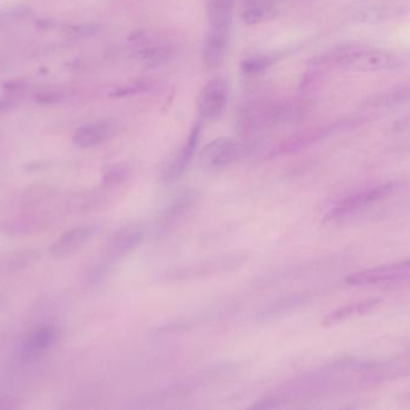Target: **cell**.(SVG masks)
Instances as JSON below:
<instances>
[{
  "instance_id": "cell-1",
  "label": "cell",
  "mask_w": 410,
  "mask_h": 410,
  "mask_svg": "<svg viewBox=\"0 0 410 410\" xmlns=\"http://www.w3.org/2000/svg\"><path fill=\"white\" fill-rule=\"evenodd\" d=\"M319 63H331L342 69L363 73L395 70L402 66L396 53L365 46H342L324 54Z\"/></svg>"
},
{
  "instance_id": "cell-2",
  "label": "cell",
  "mask_w": 410,
  "mask_h": 410,
  "mask_svg": "<svg viewBox=\"0 0 410 410\" xmlns=\"http://www.w3.org/2000/svg\"><path fill=\"white\" fill-rule=\"evenodd\" d=\"M401 188L402 182L393 181L345 197L340 202H337L336 205L332 206L328 214L325 215L324 222H336L340 219L348 218L350 215L365 210L368 206L375 205L380 201L393 197Z\"/></svg>"
},
{
  "instance_id": "cell-3",
  "label": "cell",
  "mask_w": 410,
  "mask_h": 410,
  "mask_svg": "<svg viewBox=\"0 0 410 410\" xmlns=\"http://www.w3.org/2000/svg\"><path fill=\"white\" fill-rule=\"evenodd\" d=\"M258 144L255 142H240L232 139H217L211 144H206L201 151L200 159L204 165L210 169H220L236 162L237 159L247 157L248 154L257 151Z\"/></svg>"
},
{
  "instance_id": "cell-4",
  "label": "cell",
  "mask_w": 410,
  "mask_h": 410,
  "mask_svg": "<svg viewBox=\"0 0 410 410\" xmlns=\"http://www.w3.org/2000/svg\"><path fill=\"white\" fill-rule=\"evenodd\" d=\"M229 101V86L223 79L206 83L197 96V117L201 123L214 122L222 117Z\"/></svg>"
},
{
  "instance_id": "cell-5",
  "label": "cell",
  "mask_w": 410,
  "mask_h": 410,
  "mask_svg": "<svg viewBox=\"0 0 410 410\" xmlns=\"http://www.w3.org/2000/svg\"><path fill=\"white\" fill-rule=\"evenodd\" d=\"M144 238V232L139 227H123L109 241V245L106 248L105 258L92 270L89 278L94 282L100 280L101 277L106 275L109 267L117 261L118 259L122 258L126 254L130 253L132 249H135L140 245L141 241Z\"/></svg>"
},
{
  "instance_id": "cell-6",
  "label": "cell",
  "mask_w": 410,
  "mask_h": 410,
  "mask_svg": "<svg viewBox=\"0 0 410 410\" xmlns=\"http://www.w3.org/2000/svg\"><path fill=\"white\" fill-rule=\"evenodd\" d=\"M409 260L396 262L393 265L374 267L368 270L358 271L347 277L345 283L351 287H366L375 284L402 282L409 277Z\"/></svg>"
},
{
  "instance_id": "cell-7",
  "label": "cell",
  "mask_w": 410,
  "mask_h": 410,
  "mask_svg": "<svg viewBox=\"0 0 410 410\" xmlns=\"http://www.w3.org/2000/svg\"><path fill=\"white\" fill-rule=\"evenodd\" d=\"M201 126H202V123L197 119V122L192 128V131L188 136L183 147L176 155L175 159L172 160L170 166L167 167L165 175H164L165 182H174L187 171L188 166L190 165L192 158L195 157V153L197 151V146H199V141H200Z\"/></svg>"
},
{
  "instance_id": "cell-8",
  "label": "cell",
  "mask_w": 410,
  "mask_h": 410,
  "mask_svg": "<svg viewBox=\"0 0 410 410\" xmlns=\"http://www.w3.org/2000/svg\"><path fill=\"white\" fill-rule=\"evenodd\" d=\"M229 36H230V31L227 29L210 28V31L204 41L202 52H201L202 64L206 69L214 70L222 66L227 54Z\"/></svg>"
},
{
  "instance_id": "cell-9",
  "label": "cell",
  "mask_w": 410,
  "mask_h": 410,
  "mask_svg": "<svg viewBox=\"0 0 410 410\" xmlns=\"http://www.w3.org/2000/svg\"><path fill=\"white\" fill-rule=\"evenodd\" d=\"M98 231V227L93 225L76 227L64 232L50 248V253L56 258L68 257L84 245Z\"/></svg>"
},
{
  "instance_id": "cell-10",
  "label": "cell",
  "mask_w": 410,
  "mask_h": 410,
  "mask_svg": "<svg viewBox=\"0 0 410 410\" xmlns=\"http://www.w3.org/2000/svg\"><path fill=\"white\" fill-rule=\"evenodd\" d=\"M56 338L57 330L52 326H44L36 330L23 342L20 349V360L24 363L34 361L54 343Z\"/></svg>"
},
{
  "instance_id": "cell-11",
  "label": "cell",
  "mask_w": 410,
  "mask_h": 410,
  "mask_svg": "<svg viewBox=\"0 0 410 410\" xmlns=\"http://www.w3.org/2000/svg\"><path fill=\"white\" fill-rule=\"evenodd\" d=\"M195 200H197V192L194 190H187L176 197L175 200L166 207L162 212V217L159 218L158 232L164 234V232L169 231L171 227L179 222V219L192 210Z\"/></svg>"
},
{
  "instance_id": "cell-12",
  "label": "cell",
  "mask_w": 410,
  "mask_h": 410,
  "mask_svg": "<svg viewBox=\"0 0 410 410\" xmlns=\"http://www.w3.org/2000/svg\"><path fill=\"white\" fill-rule=\"evenodd\" d=\"M114 126L109 122L91 123L75 131L73 141L81 149H91L114 135Z\"/></svg>"
},
{
  "instance_id": "cell-13",
  "label": "cell",
  "mask_w": 410,
  "mask_h": 410,
  "mask_svg": "<svg viewBox=\"0 0 410 410\" xmlns=\"http://www.w3.org/2000/svg\"><path fill=\"white\" fill-rule=\"evenodd\" d=\"M380 302H381L380 298H368V300L355 302V303H351V305L340 307L338 310H333L330 314L326 315L323 319L321 325H323V328H331V326H335V325H338V324L344 323V321L349 320V319L367 314L371 310L377 308L380 305Z\"/></svg>"
},
{
  "instance_id": "cell-14",
  "label": "cell",
  "mask_w": 410,
  "mask_h": 410,
  "mask_svg": "<svg viewBox=\"0 0 410 410\" xmlns=\"http://www.w3.org/2000/svg\"><path fill=\"white\" fill-rule=\"evenodd\" d=\"M205 8L210 28L230 31L235 11V0H205Z\"/></svg>"
},
{
  "instance_id": "cell-15",
  "label": "cell",
  "mask_w": 410,
  "mask_h": 410,
  "mask_svg": "<svg viewBox=\"0 0 410 410\" xmlns=\"http://www.w3.org/2000/svg\"><path fill=\"white\" fill-rule=\"evenodd\" d=\"M39 259L40 254L34 249H22L0 254V272L15 273L31 266Z\"/></svg>"
},
{
  "instance_id": "cell-16",
  "label": "cell",
  "mask_w": 410,
  "mask_h": 410,
  "mask_svg": "<svg viewBox=\"0 0 410 410\" xmlns=\"http://www.w3.org/2000/svg\"><path fill=\"white\" fill-rule=\"evenodd\" d=\"M275 9L266 0H249L247 9L241 13V21L245 26H255L275 17Z\"/></svg>"
},
{
  "instance_id": "cell-17",
  "label": "cell",
  "mask_w": 410,
  "mask_h": 410,
  "mask_svg": "<svg viewBox=\"0 0 410 410\" xmlns=\"http://www.w3.org/2000/svg\"><path fill=\"white\" fill-rule=\"evenodd\" d=\"M312 300L310 294H300V295H293V296L287 297L280 301L275 302V305H271L268 308L262 310L260 315L262 319L275 318L277 315L285 314L288 312L296 310L298 307L308 303Z\"/></svg>"
},
{
  "instance_id": "cell-18",
  "label": "cell",
  "mask_w": 410,
  "mask_h": 410,
  "mask_svg": "<svg viewBox=\"0 0 410 410\" xmlns=\"http://www.w3.org/2000/svg\"><path fill=\"white\" fill-rule=\"evenodd\" d=\"M172 57H174V50L167 46L147 48L141 53V61H144V66L149 68L164 66L167 61H170Z\"/></svg>"
},
{
  "instance_id": "cell-19",
  "label": "cell",
  "mask_w": 410,
  "mask_h": 410,
  "mask_svg": "<svg viewBox=\"0 0 410 410\" xmlns=\"http://www.w3.org/2000/svg\"><path fill=\"white\" fill-rule=\"evenodd\" d=\"M272 58L268 56H254V57L245 58L241 63V70L245 75H255L267 69L272 63Z\"/></svg>"
},
{
  "instance_id": "cell-20",
  "label": "cell",
  "mask_w": 410,
  "mask_h": 410,
  "mask_svg": "<svg viewBox=\"0 0 410 410\" xmlns=\"http://www.w3.org/2000/svg\"><path fill=\"white\" fill-rule=\"evenodd\" d=\"M408 100H409V88L408 86H404V87L390 91L383 96V98H378V105H401Z\"/></svg>"
},
{
  "instance_id": "cell-21",
  "label": "cell",
  "mask_w": 410,
  "mask_h": 410,
  "mask_svg": "<svg viewBox=\"0 0 410 410\" xmlns=\"http://www.w3.org/2000/svg\"><path fill=\"white\" fill-rule=\"evenodd\" d=\"M401 11V8H377V9H371L370 11H365V20L372 21V20H377V21H381L385 18L391 17L393 13H398Z\"/></svg>"
},
{
  "instance_id": "cell-22",
  "label": "cell",
  "mask_w": 410,
  "mask_h": 410,
  "mask_svg": "<svg viewBox=\"0 0 410 410\" xmlns=\"http://www.w3.org/2000/svg\"><path fill=\"white\" fill-rule=\"evenodd\" d=\"M149 89V86L146 83H134V84H129L126 87L117 88L111 96H117V98H123V96H135V94H140V93L146 92Z\"/></svg>"
},
{
  "instance_id": "cell-23",
  "label": "cell",
  "mask_w": 410,
  "mask_h": 410,
  "mask_svg": "<svg viewBox=\"0 0 410 410\" xmlns=\"http://www.w3.org/2000/svg\"><path fill=\"white\" fill-rule=\"evenodd\" d=\"M99 29V26L96 24H83V26H74L69 31V36L71 38H86V36H91L96 34Z\"/></svg>"
},
{
  "instance_id": "cell-24",
  "label": "cell",
  "mask_w": 410,
  "mask_h": 410,
  "mask_svg": "<svg viewBox=\"0 0 410 410\" xmlns=\"http://www.w3.org/2000/svg\"><path fill=\"white\" fill-rule=\"evenodd\" d=\"M128 174V167L126 165H114L109 169V172L106 174L105 181L109 183H117L122 181Z\"/></svg>"
},
{
  "instance_id": "cell-25",
  "label": "cell",
  "mask_w": 410,
  "mask_h": 410,
  "mask_svg": "<svg viewBox=\"0 0 410 410\" xmlns=\"http://www.w3.org/2000/svg\"><path fill=\"white\" fill-rule=\"evenodd\" d=\"M280 407V400L275 397H267L260 400L258 403H255L250 408L253 409H272V408H278Z\"/></svg>"
},
{
  "instance_id": "cell-26",
  "label": "cell",
  "mask_w": 410,
  "mask_h": 410,
  "mask_svg": "<svg viewBox=\"0 0 410 410\" xmlns=\"http://www.w3.org/2000/svg\"><path fill=\"white\" fill-rule=\"evenodd\" d=\"M61 99V96L56 94V93H46V94H40L36 96V100L41 104H52V102H57Z\"/></svg>"
},
{
  "instance_id": "cell-27",
  "label": "cell",
  "mask_w": 410,
  "mask_h": 410,
  "mask_svg": "<svg viewBox=\"0 0 410 410\" xmlns=\"http://www.w3.org/2000/svg\"><path fill=\"white\" fill-rule=\"evenodd\" d=\"M11 105H13V104H11L10 101L0 100V114H1V112H4V111H8V109L11 107Z\"/></svg>"
}]
</instances>
